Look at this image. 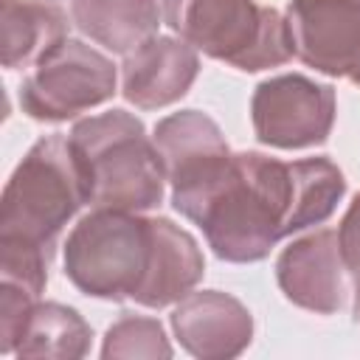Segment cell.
Wrapping results in <instances>:
<instances>
[{
  "label": "cell",
  "mask_w": 360,
  "mask_h": 360,
  "mask_svg": "<svg viewBox=\"0 0 360 360\" xmlns=\"http://www.w3.org/2000/svg\"><path fill=\"white\" fill-rule=\"evenodd\" d=\"M169 183L172 205L225 262L264 259L278 239L323 222L346 191L326 158L284 163L259 152L214 155Z\"/></svg>",
  "instance_id": "obj_1"
},
{
  "label": "cell",
  "mask_w": 360,
  "mask_h": 360,
  "mask_svg": "<svg viewBox=\"0 0 360 360\" xmlns=\"http://www.w3.org/2000/svg\"><path fill=\"white\" fill-rule=\"evenodd\" d=\"M65 276L93 298L160 309L202 278L197 242L163 217L93 208L65 242Z\"/></svg>",
  "instance_id": "obj_2"
},
{
  "label": "cell",
  "mask_w": 360,
  "mask_h": 360,
  "mask_svg": "<svg viewBox=\"0 0 360 360\" xmlns=\"http://www.w3.org/2000/svg\"><path fill=\"white\" fill-rule=\"evenodd\" d=\"M90 205L84 166L65 135H48L20 160L3 191L0 245H20L53 256L68 219Z\"/></svg>",
  "instance_id": "obj_3"
},
{
  "label": "cell",
  "mask_w": 360,
  "mask_h": 360,
  "mask_svg": "<svg viewBox=\"0 0 360 360\" xmlns=\"http://www.w3.org/2000/svg\"><path fill=\"white\" fill-rule=\"evenodd\" d=\"M68 138L84 166L93 208L146 211L160 202L166 169L135 115L110 110L79 121Z\"/></svg>",
  "instance_id": "obj_4"
},
{
  "label": "cell",
  "mask_w": 360,
  "mask_h": 360,
  "mask_svg": "<svg viewBox=\"0 0 360 360\" xmlns=\"http://www.w3.org/2000/svg\"><path fill=\"white\" fill-rule=\"evenodd\" d=\"M166 22L191 48L239 70H264L292 56L287 17L256 0H163Z\"/></svg>",
  "instance_id": "obj_5"
},
{
  "label": "cell",
  "mask_w": 360,
  "mask_h": 360,
  "mask_svg": "<svg viewBox=\"0 0 360 360\" xmlns=\"http://www.w3.org/2000/svg\"><path fill=\"white\" fill-rule=\"evenodd\" d=\"M115 93L112 62L84 42L65 39L45 53L20 87V107L37 121H68Z\"/></svg>",
  "instance_id": "obj_6"
},
{
  "label": "cell",
  "mask_w": 360,
  "mask_h": 360,
  "mask_svg": "<svg viewBox=\"0 0 360 360\" xmlns=\"http://www.w3.org/2000/svg\"><path fill=\"white\" fill-rule=\"evenodd\" d=\"M256 138L278 149L323 143L335 124V90L307 76H276L256 87L250 101Z\"/></svg>",
  "instance_id": "obj_7"
},
{
  "label": "cell",
  "mask_w": 360,
  "mask_h": 360,
  "mask_svg": "<svg viewBox=\"0 0 360 360\" xmlns=\"http://www.w3.org/2000/svg\"><path fill=\"white\" fill-rule=\"evenodd\" d=\"M287 25L304 65L360 87V0H290Z\"/></svg>",
  "instance_id": "obj_8"
},
{
  "label": "cell",
  "mask_w": 360,
  "mask_h": 360,
  "mask_svg": "<svg viewBox=\"0 0 360 360\" xmlns=\"http://www.w3.org/2000/svg\"><path fill=\"white\" fill-rule=\"evenodd\" d=\"M281 292L318 315H332L346 298V267L340 259L338 231H315L292 242L276 264Z\"/></svg>",
  "instance_id": "obj_9"
},
{
  "label": "cell",
  "mask_w": 360,
  "mask_h": 360,
  "mask_svg": "<svg viewBox=\"0 0 360 360\" xmlns=\"http://www.w3.org/2000/svg\"><path fill=\"white\" fill-rule=\"evenodd\" d=\"M200 59L186 39L174 37H149L124 59L121 90L124 98L141 110H158L191 87L197 79Z\"/></svg>",
  "instance_id": "obj_10"
},
{
  "label": "cell",
  "mask_w": 360,
  "mask_h": 360,
  "mask_svg": "<svg viewBox=\"0 0 360 360\" xmlns=\"http://www.w3.org/2000/svg\"><path fill=\"white\" fill-rule=\"evenodd\" d=\"M172 326L183 349L202 360L236 357L250 343L253 332L250 312L233 295L219 290L188 292L180 298L172 312Z\"/></svg>",
  "instance_id": "obj_11"
},
{
  "label": "cell",
  "mask_w": 360,
  "mask_h": 360,
  "mask_svg": "<svg viewBox=\"0 0 360 360\" xmlns=\"http://www.w3.org/2000/svg\"><path fill=\"white\" fill-rule=\"evenodd\" d=\"M70 17L93 42L132 53L160 25V0H73Z\"/></svg>",
  "instance_id": "obj_12"
},
{
  "label": "cell",
  "mask_w": 360,
  "mask_h": 360,
  "mask_svg": "<svg viewBox=\"0 0 360 360\" xmlns=\"http://www.w3.org/2000/svg\"><path fill=\"white\" fill-rule=\"evenodd\" d=\"M3 65L28 68L65 42L68 17L59 6L45 0H6L3 3Z\"/></svg>",
  "instance_id": "obj_13"
},
{
  "label": "cell",
  "mask_w": 360,
  "mask_h": 360,
  "mask_svg": "<svg viewBox=\"0 0 360 360\" xmlns=\"http://www.w3.org/2000/svg\"><path fill=\"white\" fill-rule=\"evenodd\" d=\"M152 141L163 160L166 180L177 177L180 172H186L214 155L228 152V143H225L219 127L197 110H186V112H174V115L163 118L155 127Z\"/></svg>",
  "instance_id": "obj_14"
},
{
  "label": "cell",
  "mask_w": 360,
  "mask_h": 360,
  "mask_svg": "<svg viewBox=\"0 0 360 360\" xmlns=\"http://www.w3.org/2000/svg\"><path fill=\"white\" fill-rule=\"evenodd\" d=\"M90 346V326L76 309L62 304H34L20 340L17 357H84Z\"/></svg>",
  "instance_id": "obj_15"
},
{
  "label": "cell",
  "mask_w": 360,
  "mask_h": 360,
  "mask_svg": "<svg viewBox=\"0 0 360 360\" xmlns=\"http://www.w3.org/2000/svg\"><path fill=\"white\" fill-rule=\"evenodd\" d=\"M101 354L104 357H169L172 349L158 321L124 315L118 323L110 326Z\"/></svg>",
  "instance_id": "obj_16"
},
{
  "label": "cell",
  "mask_w": 360,
  "mask_h": 360,
  "mask_svg": "<svg viewBox=\"0 0 360 360\" xmlns=\"http://www.w3.org/2000/svg\"><path fill=\"white\" fill-rule=\"evenodd\" d=\"M338 242H340V259H343L346 276L354 287V321L360 323V194L352 200L338 228Z\"/></svg>",
  "instance_id": "obj_17"
}]
</instances>
